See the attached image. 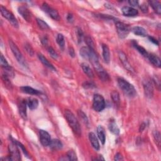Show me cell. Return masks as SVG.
Wrapping results in <instances>:
<instances>
[{"instance_id":"cell-16","label":"cell","mask_w":161,"mask_h":161,"mask_svg":"<svg viewBox=\"0 0 161 161\" xmlns=\"http://www.w3.org/2000/svg\"><path fill=\"white\" fill-rule=\"evenodd\" d=\"M89 139L93 147L95 149V150L98 151L100 147V143L96 135L94 133H93V132H90L89 134Z\"/></svg>"},{"instance_id":"cell-6","label":"cell","mask_w":161,"mask_h":161,"mask_svg":"<svg viewBox=\"0 0 161 161\" xmlns=\"http://www.w3.org/2000/svg\"><path fill=\"white\" fill-rule=\"evenodd\" d=\"M92 65L93 66L95 69L96 70L97 76L103 81H106V80H110V76L108 72L105 71V69L103 68L101 65L100 64L99 61H96L93 62Z\"/></svg>"},{"instance_id":"cell-25","label":"cell","mask_w":161,"mask_h":161,"mask_svg":"<svg viewBox=\"0 0 161 161\" xmlns=\"http://www.w3.org/2000/svg\"><path fill=\"white\" fill-rule=\"evenodd\" d=\"M148 3L154 10L155 12L158 15H160L161 13V4L158 1H148Z\"/></svg>"},{"instance_id":"cell-5","label":"cell","mask_w":161,"mask_h":161,"mask_svg":"<svg viewBox=\"0 0 161 161\" xmlns=\"http://www.w3.org/2000/svg\"><path fill=\"white\" fill-rule=\"evenodd\" d=\"M115 25L118 37L123 39L128 36L130 33V28L128 25L125 24L124 23L116 20Z\"/></svg>"},{"instance_id":"cell-30","label":"cell","mask_w":161,"mask_h":161,"mask_svg":"<svg viewBox=\"0 0 161 161\" xmlns=\"http://www.w3.org/2000/svg\"><path fill=\"white\" fill-rule=\"evenodd\" d=\"M111 96L113 103L117 106H119L120 105V97L119 93L116 91H113L111 93Z\"/></svg>"},{"instance_id":"cell-1","label":"cell","mask_w":161,"mask_h":161,"mask_svg":"<svg viewBox=\"0 0 161 161\" xmlns=\"http://www.w3.org/2000/svg\"><path fill=\"white\" fill-rule=\"evenodd\" d=\"M64 115L69 125L72 129L74 133L78 137L81 136V128L74 114L71 111L67 110L65 111Z\"/></svg>"},{"instance_id":"cell-26","label":"cell","mask_w":161,"mask_h":161,"mask_svg":"<svg viewBox=\"0 0 161 161\" xmlns=\"http://www.w3.org/2000/svg\"><path fill=\"white\" fill-rule=\"evenodd\" d=\"M108 129L114 135H118L120 134V129L114 121H111L109 124Z\"/></svg>"},{"instance_id":"cell-45","label":"cell","mask_w":161,"mask_h":161,"mask_svg":"<svg viewBox=\"0 0 161 161\" xmlns=\"http://www.w3.org/2000/svg\"><path fill=\"white\" fill-rule=\"evenodd\" d=\"M129 3L131 7H136L139 6V1H136V0H130V1H129Z\"/></svg>"},{"instance_id":"cell-18","label":"cell","mask_w":161,"mask_h":161,"mask_svg":"<svg viewBox=\"0 0 161 161\" xmlns=\"http://www.w3.org/2000/svg\"><path fill=\"white\" fill-rule=\"evenodd\" d=\"M97 135L100 140L102 144L104 145L106 141V134L104 128L102 126L99 125L97 128Z\"/></svg>"},{"instance_id":"cell-9","label":"cell","mask_w":161,"mask_h":161,"mask_svg":"<svg viewBox=\"0 0 161 161\" xmlns=\"http://www.w3.org/2000/svg\"><path fill=\"white\" fill-rule=\"evenodd\" d=\"M42 9L45 13H47L52 18L55 20H59L60 16L57 11L55 9L51 8L50 6L46 3H44L42 4Z\"/></svg>"},{"instance_id":"cell-37","label":"cell","mask_w":161,"mask_h":161,"mask_svg":"<svg viewBox=\"0 0 161 161\" xmlns=\"http://www.w3.org/2000/svg\"><path fill=\"white\" fill-rule=\"evenodd\" d=\"M67 156L69 159V160H77L78 158L76 156V154L74 151H69L67 153Z\"/></svg>"},{"instance_id":"cell-7","label":"cell","mask_w":161,"mask_h":161,"mask_svg":"<svg viewBox=\"0 0 161 161\" xmlns=\"http://www.w3.org/2000/svg\"><path fill=\"white\" fill-rule=\"evenodd\" d=\"M0 11H1V13L2 16L7 19L10 24L12 25L15 28H18V21L16 20V18L14 15L7 9L5 8L3 6H1L0 7Z\"/></svg>"},{"instance_id":"cell-22","label":"cell","mask_w":161,"mask_h":161,"mask_svg":"<svg viewBox=\"0 0 161 161\" xmlns=\"http://www.w3.org/2000/svg\"><path fill=\"white\" fill-rule=\"evenodd\" d=\"M38 57L39 60L40 61V62H41L45 66L49 68L50 69H51V70H52L54 71H56V69L54 67V66H52V64L51 63H50L49 62V61L46 59L42 54H38Z\"/></svg>"},{"instance_id":"cell-31","label":"cell","mask_w":161,"mask_h":161,"mask_svg":"<svg viewBox=\"0 0 161 161\" xmlns=\"http://www.w3.org/2000/svg\"><path fill=\"white\" fill-rule=\"evenodd\" d=\"M57 42L59 44V47L63 49L64 48V45H65V39L64 36H63L62 34H58L57 37Z\"/></svg>"},{"instance_id":"cell-40","label":"cell","mask_w":161,"mask_h":161,"mask_svg":"<svg viewBox=\"0 0 161 161\" xmlns=\"http://www.w3.org/2000/svg\"><path fill=\"white\" fill-rule=\"evenodd\" d=\"M154 139L156 142V143L159 147L160 145V132L157 130L154 131Z\"/></svg>"},{"instance_id":"cell-43","label":"cell","mask_w":161,"mask_h":161,"mask_svg":"<svg viewBox=\"0 0 161 161\" xmlns=\"http://www.w3.org/2000/svg\"><path fill=\"white\" fill-rule=\"evenodd\" d=\"M140 8L143 13L148 12V6L145 3H143L142 4L140 5Z\"/></svg>"},{"instance_id":"cell-35","label":"cell","mask_w":161,"mask_h":161,"mask_svg":"<svg viewBox=\"0 0 161 161\" xmlns=\"http://www.w3.org/2000/svg\"><path fill=\"white\" fill-rule=\"evenodd\" d=\"M84 40H85V42H86V44H87V45H88V47H89L91 49L95 50V44L93 41V40H92V38L90 37H89V36L86 37L84 38Z\"/></svg>"},{"instance_id":"cell-20","label":"cell","mask_w":161,"mask_h":161,"mask_svg":"<svg viewBox=\"0 0 161 161\" xmlns=\"http://www.w3.org/2000/svg\"><path fill=\"white\" fill-rule=\"evenodd\" d=\"M102 49H103V57L104 59L105 62L106 64H109L110 61V50L108 46L105 44L102 45Z\"/></svg>"},{"instance_id":"cell-49","label":"cell","mask_w":161,"mask_h":161,"mask_svg":"<svg viewBox=\"0 0 161 161\" xmlns=\"http://www.w3.org/2000/svg\"><path fill=\"white\" fill-rule=\"evenodd\" d=\"M149 40H150V41L152 42V43H154V44H156V45H159V42H158V40L157 39H156L155 38L152 37H148Z\"/></svg>"},{"instance_id":"cell-36","label":"cell","mask_w":161,"mask_h":161,"mask_svg":"<svg viewBox=\"0 0 161 161\" xmlns=\"http://www.w3.org/2000/svg\"><path fill=\"white\" fill-rule=\"evenodd\" d=\"M76 34H77V38L78 41L79 43H81L82 40L84 38V33L82 30L80 28H78L76 30Z\"/></svg>"},{"instance_id":"cell-48","label":"cell","mask_w":161,"mask_h":161,"mask_svg":"<svg viewBox=\"0 0 161 161\" xmlns=\"http://www.w3.org/2000/svg\"><path fill=\"white\" fill-rule=\"evenodd\" d=\"M154 81L155 83V84H156V86H157V87L159 88L160 86V79L156 76V78H155L154 79Z\"/></svg>"},{"instance_id":"cell-24","label":"cell","mask_w":161,"mask_h":161,"mask_svg":"<svg viewBox=\"0 0 161 161\" xmlns=\"http://www.w3.org/2000/svg\"><path fill=\"white\" fill-rule=\"evenodd\" d=\"M50 147L52 149V150L54 151H57V150H60L63 147V145L61 140L58 139H54L52 140L51 142L49 145Z\"/></svg>"},{"instance_id":"cell-10","label":"cell","mask_w":161,"mask_h":161,"mask_svg":"<svg viewBox=\"0 0 161 161\" xmlns=\"http://www.w3.org/2000/svg\"><path fill=\"white\" fill-rule=\"evenodd\" d=\"M143 86L145 96L148 98H152L154 96V87L152 82L146 79L143 81Z\"/></svg>"},{"instance_id":"cell-4","label":"cell","mask_w":161,"mask_h":161,"mask_svg":"<svg viewBox=\"0 0 161 161\" xmlns=\"http://www.w3.org/2000/svg\"><path fill=\"white\" fill-rule=\"evenodd\" d=\"M105 101L101 95L96 94L93 97V108L96 112H100L103 111L105 108Z\"/></svg>"},{"instance_id":"cell-44","label":"cell","mask_w":161,"mask_h":161,"mask_svg":"<svg viewBox=\"0 0 161 161\" xmlns=\"http://www.w3.org/2000/svg\"><path fill=\"white\" fill-rule=\"evenodd\" d=\"M83 86L84 88H92L93 87H95V85L93 84V83H89V82H85L83 84Z\"/></svg>"},{"instance_id":"cell-32","label":"cell","mask_w":161,"mask_h":161,"mask_svg":"<svg viewBox=\"0 0 161 161\" xmlns=\"http://www.w3.org/2000/svg\"><path fill=\"white\" fill-rule=\"evenodd\" d=\"M37 24H38V27L40 28H41L42 30H49L50 28L49 25L47 24V23L45 22L44 20H42L41 19L37 18Z\"/></svg>"},{"instance_id":"cell-33","label":"cell","mask_w":161,"mask_h":161,"mask_svg":"<svg viewBox=\"0 0 161 161\" xmlns=\"http://www.w3.org/2000/svg\"><path fill=\"white\" fill-rule=\"evenodd\" d=\"M11 140L13 141L15 143H16L17 145H18V147H20V148H21V150L23 151V152L24 153V154L25 155V156H27L28 158H30V155H29V154L28 153V152H27V150H26L25 147H24V145L22 144L21 143L19 142L18 141H17L16 140H15V139H11Z\"/></svg>"},{"instance_id":"cell-42","label":"cell","mask_w":161,"mask_h":161,"mask_svg":"<svg viewBox=\"0 0 161 161\" xmlns=\"http://www.w3.org/2000/svg\"><path fill=\"white\" fill-rule=\"evenodd\" d=\"M25 49L26 50V51L28 52V54L30 55H33L34 54V51L32 49V47H31V45L28 44H26L25 45Z\"/></svg>"},{"instance_id":"cell-14","label":"cell","mask_w":161,"mask_h":161,"mask_svg":"<svg viewBox=\"0 0 161 161\" xmlns=\"http://www.w3.org/2000/svg\"><path fill=\"white\" fill-rule=\"evenodd\" d=\"M27 101L25 100H22L19 102L18 104V110L21 117L26 119L27 118Z\"/></svg>"},{"instance_id":"cell-46","label":"cell","mask_w":161,"mask_h":161,"mask_svg":"<svg viewBox=\"0 0 161 161\" xmlns=\"http://www.w3.org/2000/svg\"><path fill=\"white\" fill-rule=\"evenodd\" d=\"M114 160H117V161H118V160H123V156H122V154H120V153H117V154L115 155V156H114Z\"/></svg>"},{"instance_id":"cell-8","label":"cell","mask_w":161,"mask_h":161,"mask_svg":"<svg viewBox=\"0 0 161 161\" xmlns=\"http://www.w3.org/2000/svg\"><path fill=\"white\" fill-rule=\"evenodd\" d=\"M10 154V157L11 160H20L21 159V155L18 148V146L16 143L11 140V143L8 147Z\"/></svg>"},{"instance_id":"cell-3","label":"cell","mask_w":161,"mask_h":161,"mask_svg":"<svg viewBox=\"0 0 161 161\" xmlns=\"http://www.w3.org/2000/svg\"><path fill=\"white\" fill-rule=\"evenodd\" d=\"M9 44L11 51H12V52L15 57V58L16 59L17 61L19 62V64L25 68H28V64L26 62V60L24 59V56L21 54L20 50L18 48V47H17L16 45L11 40L9 41Z\"/></svg>"},{"instance_id":"cell-47","label":"cell","mask_w":161,"mask_h":161,"mask_svg":"<svg viewBox=\"0 0 161 161\" xmlns=\"http://www.w3.org/2000/svg\"><path fill=\"white\" fill-rule=\"evenodd\" d=\"M67 20L69 23H72L74 21V18H73V15L71 13H69L67 16Z\"/></svg>"},{"instance_id":"cell-15","label":"cell","mask_w":161,"mask_h":161,"mask_svg":"<svg viewBox=\"0 0 161 161\" xmlns=\"http://www.w3.org/2000/svg\"><path fill=\"white\" fill-rule=\"evenodd\" d=\"M123 14L126 16H135L138 15V11L130 7H123L122 9Z\"/></svg>"},{"instance_id":"cell-17","label":"cell","mask_w":161,"mask_h":161,"mask_svg":"<svg viewBox=\"0 0 161 161\" xmlns=\"http://www.w3.org/2000/svg\"><path fill=\"white\" fill-rule=\"evenodd\" d=\"M93 51H95V50L91 49L88 47H83L80 49V54L84 59L89 60Z\"/></svg>"},{"instance_id":"cell-39","label":"cell","mask_w":161,"mask_h":161,"mask_svg":"<svg viewBox=\"0 0 161 161\" xmlns=\"http://www.w3.org/2000/svg\"><path fill=\"white\" fill-rule=\"evenodd\" d=\"M47 50H48V52L49 54H50V55L52 57L53 59H57V58H58V54H57L56 52L54 50V49L52 47H49L48 49H47Z\"/></svg>"},{"instance_id":"cell-12","label":"cell","mask_w":161,"mask_h":161,"mask_svg":"<svg viewBox=\"0 0 161 161\" xmlns=\"http://www.w3.org/2000/svg\"><path fill=\"white\" fill-rule=\"evenodd\" d=\"M118 57H119V59H120V61L122 62V64L123 65V66L125 67L126 69L131 72H134V68L132 67V66L130 64V62L128 61L127 57H126V54L123 52V51L120 50L118 52Z\"/></svg>"},{"instance_id":"cell-27","label":"cell","mask_w":161,"mask_h":161,"mask_svg":"<svg viewBox=\"0 0 161 161\" xmlns=\"http://www.w3.org/2000/svg\"><path fill=\"white\" fill-rule=\"evenodd\" d=\"M81 67L83 69L84 72L89 78H94V73H93V71L91 70V69L89 66V65H88L87 64H86V63H83V64H81Z\"/></svg>"},{"instance_id":"cell-2","label":"cell","mask_w":161,"mask_h":161,"mask_svg":"<svg viewBox=\"0 0 161 161\" xmlns=\"http://www.w3.org/2000/svg\"><path fill=\"white\" fill-rule=\"evenodd\" d=\"M118 84L123 93L130 97H134L137 96V91L134 86L123 78L118 79Z\"/></svg>"},{"instance_id":"cell-19","label":"cell","mask_w":161,"mask_h":161,"mask_svg":"<svg viewBox=\"0 0 161 161\" xmlns=\"http://www.w3.org/2000/svg\"><path fill=\"white\" fill-rule=\"evenodd\" d=\"M20 89L23 93L31 95H38L41 94V93H40L39 91L33 89V88L30 87V86H23V87L20 88Z\"/></svg>"},{"instance_id":"cell-28","label":"cell","mask_w":161,"mask_h":161,"mask_svg":"<svg viewBox=\"0 0 161 161\" xmlns=\"http://www.w3.org/2000/svg\"><path fill=\"white\" fill-rule=\"evenodd\" d=\"M27 105L32 110H35L38 106V101L35 98H28L27 100Z\"/></svg>"},{"instance_id":"cell-41","label":"cell","mask_w":161,"mask_h":161,"mask_svg":"<svg viewBox=\"0 0 161 161\" xmlns=\"http://www.w3.org/2000/svg\"><path fill=\"white\" fill-rule=\"evenodd\" d=\"M0 63H1V66L3 69L10 67V66L8 64V62L7 61V60H6V59L4 58V56L2 54L1 55V59H0Z\"/></svg>"},{"instance_id":"cell-13","label":"cell","mask_w":161,"mask_h":161,"mask_svg":"<svg viewBox=\"0 0 161 161\" xmlns=\"http://www.w3.org/2000/svg\"><path fill=\"white\" fill-rule=\"evenodd\" d=\"M18 13L20 15L27 21H30L32 19V13L26 7L24 6H21L18 9Z\"/></svg>"},{"instance_id":"cell-51","label":"cell","mask_w":161,"mask_h":161,"mask_svg":"<svg viewBox=\"0 0 161 161\" xmlns=\"http://www.w3.org/2000/svg\"><path fill=\"white\" fill-rule=\"evenodd\" d=\"M42 43L43 44V45H46L47 44V42H48V39L46 37H44L42 38V40H41Z\"/></svg>"},{"instance_id":"cell-29","label":"cell","mask_w":161,"mask_h":161,"mask_svg":"<svg viewBox=\"0 0 161 161\" xmlns=\"http://www.w3.org/2000/svg\"><path fill=\"white\" fill-rule=\"evenodd\" d=\"M132 45H133L134 47L143 56L146 57V58H147L148 57V53L147 52V50L143 48L142 47H141V46H140L139 44H138L137 43V42L135 41H133L132 42Z\"/></svg>"},{"instance_id":"cell-23","label":"cell","mask_w":161,"mask_h":161,"mask_svg":"<svg viewBox=\"0 0 161 161\" xmlns=\"http://www.w3.org/2000/svg\"><path fill=\"white\" fill-rule=\"evenodd\" d=\"M147 58L154 66H156L157 67H160L161 62H160V58L158 56L152 54H148Z\"/></svg>"},{"instance_id":"cell-34","label":"cell","mask_w":161,"mask_h":161,"mask_svg":"<svg viewBox=\"0 0 161 161\" xmlns=\"http://www.w3.org/2000/svg\"><path fill=\"white\" fill-rule=\"evenodd\" d=\"M78 115H79L80 119L82 120V122L84 124H86V125H89L88 119L87 117H86V115L85 113L84 112H83L81 110L78 111Z\"/></svg>"},{"instance_id":"cell-52","label":"cell","mask_w":161,"mask_h":161,"mask_svg":"<svg viewBox=\"0 0 161 161\" xmlns=\"http://www.w3.org/2000/svg\"><path fill=\"white\" fill-rule=\"evenodd\" d=\"M95 160H105V159L103 157V156H100L99 157V158H97V159H95Z\"/></svg>"},{"instance_id":"cell-50","label":"cell","mask_w":161,"mask_h":161,"mask_svg":"<svg viewBox=\"0 0 161 161\" xmlns=\"http://www.w3.org/2000/svg\"><path fill=\"white\" fill-rule=\"evenodd\" d=\"M69 54L71 57H74V56H75V52H74V50L73 48L69 47Z\"/></svg>"},{"instance_id":"cell-11","label":"cell","mask_w":161,"mask_h":161,"mask_svg":"<svg viewBox=\"0 0 161 161\" xmlns=\"http://www.w3.org/2000/svg\"><path fill=\"white\" fill-rule=\"evenodd\" d=\"M39 138L40 142L43 146L44 147L49 146L52 140L50 134L47 131L40 130L39 131Z\"/></svg>"},{"instance_id":"cell-38","label":"cell","mask_w":161,"mask_h":161,"mask_svg":"<svg viewBox=\"0 0 161 161\" xmlns=\"http://www.w3.org/2000/svg\"><path fill=\"white\" fill-rule=\"evenodd\" d=\"M2 79H3V81L4 83V85L7 86V88H11V84L10 83V80L9 79V77L8 76L6 75V74H3V76H2Z\"/></svg>"},{"instance_id":"cell-21","label":"cell","mask_w":161,"mask_h":161,"mask_svg":"<svg viewBox=\"0 0 161 161\" xmlns=\"http://www.w3.org/2000/svg\"><path fill=\"white\" fill-rule=\"evenodd\" d=\"M132 32L136 35L141 37H146L147 35V32L145 28L141 27H134L131 29Z\"/></svg>"}]
</instances>
